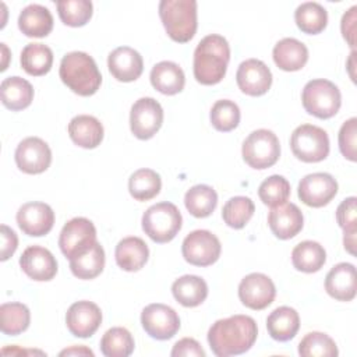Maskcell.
<instances>
[{
  "label": "cell",
  "instance_id": "obj_1",
  "mask_svg": "<svg viewBox=\"0 0 357 357\" xmlns=\"http://www.w3.org/2000/svg\"><path fill=\"white\" fill-rule=\"evenodd\" d=\"M258 336V326L248 315L218 319L208 331V343L218 357L238 356L248 351Z\"/></svg>",
  "mask_w": 357,
  "mask_h": 357
},
{
  "label": "cell",
  "instance_id": "obj_2",
  "mask_svg": "<svg viewBox=\"0 0 357 357\" xmlns=\"http://www.w3.org/2000/svg\"><path fill=\"white\" fill-rule=\"evenodd\" d=\"M230 60V46L218 33L206 35L194 50V77L202 85L219 84L226 75Z\"/></svg>",
  "mask_w": 357,
  "mask_h": 357
},
{
  "label": "cell",
  "instance_id": "obj_3",
  "mask_svg": "<svg viewBox=\"0 0 357 357\" xmlns=\"http://www.w3.org/2000/svg\"><path fill=\"white\" fill-rule=\"evenodd\" d=\"M60 79L74 93L91 96L102 84V74L95 60L85 52H70L63 56L59 68Z\"/></svg>",
  "mask_w": 357,
  "mask_h": 357
},
{
  "label": "cell",
  "instance_id": "obj_4",
  "mask_svg": "<svg viewBox=\"0 0 357 357\" xmlns=\"http://www.w3.org/2000/svg\"><path fill=\"white\" fill-rule=\"evenodd\" d=\"M159 17L174 42L185 43L194 38L198 25L195 0H162Z\"/></svg>",
  "mask_w": 357,
  "mask_h": 357
},
{
  "label": "cell",
  "instance_id": "obj_5",
  "mask_svg": "<svg viewBox=\"0 0 357 357\" xmlns=\"http://www.w3.org/2000/svg\"><path fill=\"white\" fill-rule=\"evenodd\" d=\"M142 230L155 243L172 241L181 229L183 218L178 208L167 201L149 206L142 215Z\"/></svg>",
  "mask_w": 357,
  "mask_h": 357
},
{
  "label": "cell",
  "instance_id": "obj_6",
  "mask_svg": "<svg viewBox=\"0 0 357 357\" xmlns=\"http://www.w3.org/2000/svg\"><path fill=\"white\" fill-rule=\"evenodd\" d=\"M301 102L308 114L325 120L333 117L339 112L342 95L339 88L332 81L317 78L304 85Z\"/></svg>",
  "mask_w": 357,
  "mask_h": 357
},
{
  "label": "cell",
  "instance_id": "obj_7",
  "mask_svg": "<svg viewBox=\"0 0 357 357\" xmlns=\"http://www.w3.org/2000/svg\"><path fill=\"white\" fill-rule=\"evenodd\" d=\"M241 155L250 167L257 170L268 169L273 166L280 156L279 138L271 130H255L244 139Z\"/></svg>",
  "mask_w": 357,
  "mask_h": 357
},
{
  "label": "cell",
  "instance_id": "obj_8",
  "mask_svg": "<svg viewBox=\"0 0 357 357\" xmlns=\"http://www.w3.org/2000/svg\"><path fill=\"white\" fill-rule=\"evenodd\" d=\"M290 148L297 159L305 163H317L329 155V137L318 126L301 124L291 132Z\"/></svg>",
  "mask_w": 357,
  "mask_h": 357
},
{
  "label": "cell",
  "instance_id": "obj_9",
  "mask_svg": "<svg viewBox=\"0 0 357 357\" xmlns=\"http://www.w3.org/2000/svg\"><path fill=\"white\" fill-rule=\"evenodd\" d=\"M96 241L95 225L86 218H73L59 236V247L68 259L86 252Z\"/></svg>",
  "mask_w": 357,
  "mask_h": 357
},
{
  "label": "cell",
  "instance_id": "obj_10",
  "mask_svg": "<svg viewBox=\"0 0 357 357\" xmlns=\"http://www.w3.org/2000/svg\"><path fill=\"white\" fill-rule=\"evenodd\" d=\"M222 245L219 238L209 230L191 231L181 244L184 259L195 266H209L220 257Z\"/></svg>",
  "mask_w": 357,
  "mask_h": 357
},
{
  "label": "cell",
  "instance_id": "obj_11",
  "mask_svg": "<svg viewBox=\"0 0 357 357\" xmlns=\"http://www.w3.org/2000/svg\"><path fill=\"white\" fill-rule=\"evenodd\" d=\"M163 124V109L153 98H139L131 106L130 128L138 139L152 138Z\"/></svg>",
  "mask_w": 357,
  "mask_h": 357
},
{
  "label": "cell",
  "instance_id": "obj_12",
  "mask_svg": "<svg viewBox=\"0 0 357 357\" xmlns=\"http://www.w3.org/2000/svg\"><path fill=\"white\" fill-rule=\"evenodd\" d=\"M141 324L145 332L156 340L172 339L180 329L178 314L160 303L149 304L142 310Z\"/></svg>",
  "mask_w": 357,
  "mask_h": 357
},
{
  "label": "cell",
  "instance_id": "obj_13",
  "mask_svg": "<svg viewBox=\"0 0 357 357\" xmlns=\"http://www.w3.org/2000/svg\"><path fill=\"white\" fill-rule=\"evenodd\" d=\"M337 181L329 173H311L298 183V198L311 208L328 205L337 194Z\"/></svg>",
  "mask_w": 357,
  "mask_h": 357
},
{
  "label": "cell",
  "instance_id": "obj_14",
  "mask_svg": "<svg viewBox=\"0 0 357 357\" xmlns=\"http://www.w3.org/2000/svg\"><path fill=\"white\" fill-rule=\"evenodd\" d=\"M17 167L26 174L43 173L52 163V151L39 137L24 138L15 149Z\"/></svg>",
  "mask_w": 357,
  "mask_h": 357
},
{
  "label": "cell",
  "instance_id": "obj_15",
  "mask_svg": "<svg viewBox=\"0 0 357 357\" xmlns=\"http://www.w3.org/2000/svg\"><path fill=\"white\" fill-rule=\"evenodd\" d=\"M276 287L272 279L264 273L254 272L244 276L238 284L240 301L251 310H264L272 304Z\"/></svg>",
  "mask_w": 357,
  "mask_h": 357
},
{
  "label": "cell",
  "instance_id": "obj_16",
  "mask_svg": "<svg viewBox=\"0 0 357 357\" xmlns=\"http://www.w3.org/2000/svg\"><path fill=\"white\" fill-rule=\"evenodd\" d=\"M17 223L24 234L40 237L47 234L54 225V212L45 202H26L17 212Z\"/></svg>",
  "mask_w": 357,
  "mask_h": 357
},
{
  "label": "cell",
  "instance_id": "obj_17",
  "mask_svg": "<svg viewBox=\"0 0 357 357\" xmlns=\"http://www.w3.org/2000/svg\"><path fill=\"white\" fill-rule=\"evenodd\" d=\"M236 81L243 93L261 96L266 93L272 85V73L264 61L258 59H247L238 66Z\"/></svg>",
  "mask_w": 357,
  "mask_h": 357
},
{
  "label": "cell",
  "instance_id": "obj_18",
  "mask_svg": "<svg viewBox=\"0 0 357 357\" xmlns=\"http://www.w3.org/2000/svg\"><path fill=\"white\" fill-rule=\"evenodd\" d=\"M102 324L100 308L88 300L75 301L66 314V325L77 337H91Z\"/></svg>",
  "mask_w": 357,
  "mask_h": 357
},
{
  "label": "cell",
  "instance_id": "obj_19",
  "mask_svg": "<svg viewBox=\"0 0 357 357\" xmlns=\"http://www.w3.org/2000/svg\"><path fill=\"white\" fill-rule=\"evenodd\" d=\"M20 266L24 273L36 282L52 280L57 273V261L45 247L31 245L20 257Z\"/></svg>",
  "mask_w": 357,
  "mask_h": 357
},
{
  "label": "cell",
  "instance_id": "obj_20",
  "mask_svg": "<svg viewBox=\"0 0 357 357\" xmlns=\"http://www.w3.org/2000/svg\"><path fill=\"white\" fill-rule=\"evenodd\" d=\"M268 225L278 238L289 240L301 231L304 216L296 204L283 202L276 206H271Z\"/></svg>",
  "mask_w": 357,
  "mask_h": 357
},
{
  "label": "cell",
  "instance_id": "obj_21",
  "mask_svg": "<svg viewBox=\"0 0 357 357\" xmlns=\"http://www.w3.org/2000/svg\"><path fill=\"white\" fill-rule=\"evenodd\" d=\"M107 67L117 81L131 82L142 74L144 60L135 49L130 46H120L109 53Z\"/></svg>",
  "mask_w": 357,
  "mask_h": 357
},
{
  "label": "cell",
  "instance_id": "obj_22",
  "mask_svg": "<svg viewBox=\"0 0 357 357\" xmlns=\"http://www.w3.org/2000/svg\"><path fill=\"white\" fill-rule=\"evenodd\" d=\"M326 293L339 301H351L356 297V266L350 262L335 265L325 278Z\"/></svg>",
  "mask_w": 357,
  "mask_h": 357
},
{
  "label": "cell",
  "instance_id": "obj_23",
  "mask_svg": "<svg viewBox=\"0 0 357 357\" xmlns=\"http://www.w3.org/2000/svg\"><path fill=\"white\" fill-rule=\"evenodd\" d=\"M117 265L127 272H137L145 266L149 258V248L146 243L135 236L120 240L114 250Z\"/></svg>",
  "mask_w": 357,
  "mask_h": 357
},
{
  "label": "cell",
  "instance_id": "obj_24",
  "mask_svg": "<svg viewBox=\"0 0 357 357\" xmlns=\"http://www.w3.org/2000/svg\"><path fill=\"white\" fill-rule=\"evenodd\" d=\"M102 123L89 114H78L68 123V135L71 141L85 149H93L103 139Z\"/></svg>",
  "mask_w": 357,
  "mask_h": 357
},
{
  "label": "cell",
  "instance_id": "obj_25",
  "mask_svg": "<svg viewBox=\"0 0 357 357\" xmlns=\"http://www.w3.org/2000/svg\"><path fill=\"white\" fill-rule=\"evenodd\" d=\"M18 28L25 36L45 38L53 29V15L45 6L29 4L18 15Z\"/></svg>",
  "mask_w": 357,
  "mask_h": 357
},
{
  "label": "cell",
  "instance_id": "obj_26",
  "mask_svg": "<svg viewBox=\"0 0 357 357\" xmlns=\"http://www.w3.org/2000/svg\"><path fill=\"white\" fill-rule=\"evenodd\" d=\"M272 57L280 70L298 71L308 60V49L298 39L283 38L273 46Z\"/></svg>",
  "mask_w": 357,
  "mask_h": 357
},
{
  "label": "cell",
  "instance_id": "obj_27",
  "mask_svg": "<svg viewBox=\"0 0 357 357\" xmlns=\"http://www.w3.org/2000/svg\"><path fill=\"white\" fill-rule=\"evenodd\" d=\"M152 86L163 95H176L183 91L185 75L183 68L173 61H159L151 70Z\"/></svg>",
  "mask_w": 357,
  "mask_h": 357
},
{
  "label": "cell",
  "instance_id": "obj_28",
  "mask_svg": "<svg viewBox=\"0 0 357 357\" xmlns=\"http://www.w3.org/2000/svg\"><path fill=\"white\" fill-rule=\"evenodd\" d=\"M266 329L273 340L287 342L293 339L300 329L298 312L287 305L275 308L266 318Z\"/></svg>",
  "mask_w": 357,
  "mask_h": 357
},
{
  "label": "cell",
  "instance_id": "obj_29",
  "mask_svg": "<svg viewBox=\"0 0 357 357\" xmlns=\"http://www.w3.org/2000/svg\"><path fill=\"white\" fill-rule=\"evenodd\" d=\"M0 96H1V103L7 109L13 112H18L31 105L33 99V88L31 82H28L26 79L18 75L7 77L1 81Z\"/></svg>",
  "mask_w": 357,
  "mask_h": 357
},
{
  "label": "cell",
  "instance_id": "obj_30",
  "mask_svg": "<svg viewBox=\"0 0 357 357\" xmlns=\"http://www.w3.org/2000/svg\"><path fill=\"white\" fill-rule=\"evenodd\" d=\"M172 293L183 307L192 308L205 301L208 296V284L197 275H184L173 282Z\"/></svg>",
  "mask_w": 357,
  "mask_h": 357
},
{
  "label": "cell",
  "instance_id": "obj_31",
  "mask_svg": "<svg viewBox=\"0 0 357 357\" xmlns=\"http://www.w3.org/2000/svg\"><path fill=\"white\" fill-rule=\"evenodd\" d=\"M293 266L305 273L318 272L326 262L325 248L312 240H305L298 243L291 251Z\"/></svg>",
  "mask_w": 357,
  "mask_h": 357
},
{
  "label": "cell",
  "instance_id": "obj_32",
  "mask_svg": "<svg viewBox=\"0 0 357 357\" xmlns=\"http://www.w3.org/2000/svg\"><path fill=\"white\" fill-rule=\"evenodd\" d=\"M105 261V250L100 243L96 241L86 252L70 259V269L75 278L89 280L102 273Z\"/></svg>",
  "mask_w": 357,
  "mask_h": 357
},
{
  "label": "cell",
  "instance_id": "obj_33",
  "mask_svg": "<svg viewBox=\"0 0 357 357\" xmlns=\"http://www.w3.org/2000/svg\"><path fill=\"white\" fill-rule=\"evenodd\" d=\"M20 61L26 74L40 77L50 71L53 64V52L43 43H28L21 52Z\"/></svg>",
  "mask_w": 357,
  "mask_h": 357
},
{
  "label": "cell",
  "instance_id": "obj_34",
  "mask_svg": "<svg viewBox=\"0 0 357 357\" xmlns=\"http://www.w3.org/2000/svg\"><path fill=\"white\" fill-rule=\"evenodd\" d=\"M294 21L301 32L317 35L326 28L328 11L317 1H305L296 8Z\"/></svg>",
  "mask_w": 357,
  "mask_h": 357
},
{
  "label": "cell",
  "instance_id": "obj_35",
  "mask_svg": "<svg viewBox=\"0 0 357 357\" xmlns=\"http://www.w3.org/2000/svg\"><path fill=\"white\" fill-rule=\"evenodd\" d=\"M184 205L192 216L206 218L218 205V194L206 184H197L185 192Z\"/></svg>",
  "mask_w": 357,
  "mask_h": 357
},
{
  "label": "cell",
  "instance_id": "obj_36",
  "mask_svg": "<svg viewBox=\"0 0 357 357\" xmlns=\"http://www.w3.org/2000/svg\"><path fill=\"white\" fill-rule=\"evenodd\" d=\"M160 188V176L152 169H138L128 178V191L137 201H149L155 198Z\"/></svg>",
  "mask_w": 357,
  "mask_h": 357
},
{
  "label": "cell",
  "instance_id": "obj_37",
  "mask_svg": "<svg viewBox=\"0 0 357 357\" xmlns=\"http://www.w3.org/2000/svg\"><path fill=\"white\" fill-rule=\"evenodd\" d=\"M0 318L1 332L8 336H17L28 329L31 312L22 303H3L0 305Z\"/></svg>",
  "mask_w": 357,
  "mask_h": 357
},
{
  "label": "cell",
  "instance_id": "obj_38",
  "mask_svg": "<svg viewBox=\"0 0 357 357\" xmlns=\"http://www.w3.org/2000/svg\"><path fill=\"white\" fill-rule=\"evenodd\" d=\"M134 337L126 328L114 326L100 339V351L106 357H127L134 351Z\"/></svg>",
  "mask_w": 357,
  "mask_h": 357
},
{
  "label": "cell",
  "instance_id": "obj_39",
  "mask_svg": "<svg viewBox=\"0 0 357 357\" xmlns=\"http://www.w3.org/2000/svg\"><path fill=\"white\" fill-rule=\"evenodd\" d=\"M255 212V205L251 198L237 195L230 198L222 209L225 223L231 229H243Z\"/></svg>",
  "mask_w": 357,
  "mask_h": 357
},
{
  "label": "cell",
  "instance_id": "obj_40",
  "mask_svg": "<svg viewBox=\"0 0 357 357\" xmlns=\"http://www.w3.org/2000/svg\"><path fill=\"white\" fill-rule=\"evenodd\" d=\"M303 357H336L339 354L335 340L322 332H310L298 343Z\"/></svg>",
  "mask_w": 357,
  "mask_h": 357
},
{
  "label": "cell",
  "instance_id": "obj_41",
  "mask_svg": "<svg viewBox=\"0 0 357 357\" xmlns=\"http://www.w3.org/2000/svg\"><path fill=\"white\" fill-rule=\"evenodd\" d=\"M56 6L60 20L68 26L85 25L93 13V6L89 0H63L57 1Z\"/></svg>",
  "mask_w": 357,
  "mask_h": 357
},
{
  "label": "cell",
  "instance_id": "obj_42",
  "mask_svg": "<svg viewBox=\"0 0 357 357\" xmlns=\"http://www.w3.org/2000/svg\"><path fill=\"white\" fill-rule=\"evenodd\" d=\"M211 123L222 132L234 130L240 123V109L237 103L229 99L216 100L211 109Z\"/></svg>",
  "mask_w": 357,
  "mask_h": 357
},
{
  "label": "cell",
  "instance_id": "obj_43",
  "mask_svg": "<svg viewBox=\"0 0 357 357\" xmlns=\"http://www.w3.org/2000/svg\"><path fill=\"white\" fill-rule=\"evenodd\" d=\"M258 195L265 205L276 206L286 202L290 197V183L283 176H269L259 184Z\"/></svg>",
  "mask_w": 357,
  "mask_h": 357
},
{
  "label": "cell",
  "instance_id": "obj_44",
  "mask_svg": "<svg viewBox=\"0 0 357 357\" xmlns=\"http://www.w3.org/2000/svg\"><path fill=\"white\" fill-rule=\"evenodd\" d=\"M356 134H357V119L351 117L346 120L339 130V149L342 155L356 162Z\"/></svg>",
  "mask_w": 357,
  "mask_h": 357
},
{
  "label": "cell",
  "instance_id": "obj_45",
  "mask_svg": "<svg viewBox=\"0 0 357 357\" xmlns=\"http://www.w3.org/2000/svg\"><path fill=\"white\" fill-rule=\"evenodd\" d=\"M356 197H349L340 202L336 209V220L339 226L346 230H357V212H356Z\"/></svg>",
  "mask_w": 357,
  "mask_h": 357
},
{
  "label": "cell",
  "instance_id": "obj_46",
  "mask_svg": "<svg viewBox=\"0 0 357 357\" xmlns=\"http://www.w3.org/2000/svg\"><path fill=\"white\" fill-rule=\"evenodd\" d=\"M170 354L173 357H205V350L201 347V344L192 339V337H183L173 346Z\"/></svg>",
  "mask_w": 357,
  "mask_h": 357
},
{
  "label": "cell",
  "instance_id": "obj_47",
  "mask_svg": "<svg viewBox=\"0 0 357 357\" xmlns=\"http://www.w3.org/2000/svg\"><path fill=\"white\" fill-rule=\"evenodd\" d=\"M356 11H357V7L353 6L350 7L342 17V21H340V31H342V35L344 38V40L349 43V46L354 50L356 47Z\"/></svg>",
  "mask_w": 357,
  "mask_h": 357
},
{
  "label": "cell",
  "instance_id": "obj_48",
  "mask_svg": "<svg viewBox=\"0 0 357 357\" xmlns=\"http://www.w3.org/2000/svg\"><path fill=\"white\" fill-rule=\"evenodd\" d=\"M0 236H1V254L0 259L7 261L17 250L18 247V237L15 231L8 227L7 225L0 226Z\"/></svg>",
  "mask_w": 357,
  "mask_h": 357
},
{
  "label": "cell",
  "instance_id": "obj_49",
  "mask_svg": "<svg viewBox=\"0 0 357 357\" xmlns=\"http://www.w3.org/2000/svg\"><path fill=\"white\" fill-rule=\"evenodd\" d=\"M356 231L357 230H346L343 234V245L347 252L351 255L356 254Z\"/></svg>",
  "mask_w": 357,
  "mask_h": 357
},
{
  "label": "cell",
  "instance_id": "obj_50",
  "mask_svg": "<svg viewBox=\"0 0 357 357\" xmlns=\"http://www.w3.org/2000/svg\"><path fill=\"white\" fill-rule=\"evenodd\" d=\"M60 356H93V351L85 346H73L70 349L61 350Z\"/></svg>",
  "mask_w": 357,
  "mask_h": 357
},
{
  "label": "cell",
  "instance_id": "obj_51",
  "mask_svg": "<svg viewBox=\"0 0 357 357\" xmlns=\"http://www.w3.org/2000/svg\"><path fill=\"white\" fill-rule=\"evenodd\" d=\"M354 66H356V50H351L349 60H347V71L353 82H356V74H354Z\"/></svg>",
  "mask_w": 357,
  "mask_h": 357
},
{
  "label": "cell",
  "instance_id": "obj_52",
  "mask_svg": "<svg viewBox=\"0 0 357 357\" xmlns=\"http://www.w3.org/2000/svg\"><path fill=\"white\" fill-rule=\"evenodd\" d=\"M1 45V52H3V63H1V71H4L7 68V64H8V49L6 46V43H0Z\"/></svg>",
  "mask_w": 357,
  "mask_h": 357
}]
</instances>
